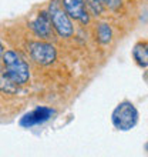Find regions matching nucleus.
<instances>
[{"label":"nucleus","instance_id":"obj_5","mask_svg":"<svg viewBox=\"0 0 148 157\" xmlns=\"http://www.w3.org/2000/svg\"><path fill=\"white\" fill-rule=\"evenodd\" d=\"M53 114H54L53 109L37 107L21 117L20 124L23 127H33V126H37V124H41V123H44V121H47Z\"/></svg>","mask_w":148,"mask_h":157},{"label":"nucleus","instance_id":"obj_3","mask_svg":"<svg viewBox=\"0 0 148 157\" xmlns=\"http://www.w3.org/2000/svg\"><path fill=\"white\" fill-rule=\"evenodd\" d=\"M111 121L117 130H121V132L131 130L138 123V112L135 106L130 101L120 103L111 114Z\"/></svg>","mask_w":148,"mask_h":157},{"label":"nucleus","instance_id":"obj_1","mask_svg":"<svg viewBox=\"0 0 148 157\" xmlns=\"http://www.w3.org/2000/svg\"><path fill=\"white\" fill-rule=\"evenodd\" d=\"M2 60L4 63L6 71L4 76L16 86H23L29 82L30 78V69L29 64L23 60L17 53H14L13 50H7L3 52Z\"/></svg>","mask_w":148,"mask_h":157},{"label":"nucleus","instance_id":"obj_6","mask_svg":"<svg viewBox=\"0 0 148 157\" xmlns=\"http://www.w3.org/2000/svg\"><path fill=\"white\" fill-rule=\"evenodd\" d=\"M63 7L67 14L74 20H78L81 23H88L90 20L84 0H63Z\"/></svg>","mask_w":148,"mask_h":157},{"label":"nucleus","instance_id":"obj_10","mask_svg":"<svg viewBox=\"0 0 148 157\" xmlns=\"http://www.w3.org/2000/svg\"><path fill=\"white\" fill-rule=\"evenodd\" d=\"M3 44H2V41H0V60H2V56H3Z\"/></svg>","mask_w":148,"mask_h":157},{"label":"nucleus","instance_id":"obj_2","mask_svg":"<svg viewBox=\"0 0 148 157\" xmlns=\"http://www.w3.org/2000/svg\"><path fill=\"white\" fill-rule=\"evenodd\" d=\"M47 13H49L51 26L56 29L58 36H61V37H71L73 36L74 33L73 23L70 20V16L63 9L60 0H51Z\"/></svg>","mask_w":148,"mask_h":157},{"label":"nucleus","instance_id":"obj_4","mask_svg":"<svg viewBox=\"0 0 148 157\" xmlns=\"http://www.w3.org/2000/svg\"><path fill=\"white\" fill-rule=\"evenodd\" d=\"M30 56L36 63L41 66H49L56 60L57 52L53 44L46 41H33L30 43Z\"/></svg>","mask_w":148,"mask_h":157},{"label":"nucleus","instance_id":"obj_9","mask_svg":"<svg viewBox=\"0 0 148 157\" xmlns=\"http://www.w3.org/2000/svg\"><path fill=\"white\" fill-rule=\"evenodd\" d=\"M97 37H98L100 43L103 44H107L111 41V37H113V32H111V27L107 25V23H101L97 29Z\"/></svg>","mask_w":148,"mask_h":157},{"label":"nucleus","instance_id":"obj_7","mask_svg":"<svg viewBox=\"0 0 148 157\" xmlns=\"http://www.w3.org/2000/svg\"><path fill=\"white\" fill-rule=\"evenodd\" d=\"M31 29L33 32L39 36L40 39H50L53 36V32H51V21H50L49 13L47 12H41L39 13V16L36 17L31 23Z\"/></svg>","mask_w":148,"mask_h":157},{"label":"nucleus","instance_id":"obj_8","mask_svg":"<svg viewBox=\"0 0 148 157\" xmlns=\"http://www.w3.org/2000/svg\"><path fill=\"white\" fill-rule=\"evenodd\" d=\"M132 56H134V60H135L141 67H147L148 64V50H147V43H138L135 44L134 50H132Z\"/></svg>","mask_w":148,"mask_h":157},{"label":"nucleus","instance_id":"obj_11","mask_svg":"<svg viewBox=\"0 0 148 157\" xmlns=\"http://www.w3.org/2000/svg\"><path fill=\"white\" fill-rule=\"evenodd\" d=\"M93 2H97V3H105V2H108V0H93Z\"/></svg>","mask_w":148,"mask_h":157}]
</instances>
